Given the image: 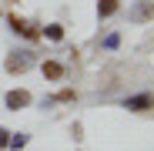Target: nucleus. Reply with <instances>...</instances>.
<instances>
[{
  "mask_svg": "<svg viewBox=\"0 0 154 151\" xmlns=\"http://www.w3.org/2000/svg\"><path fill=\"white\" fill-rule=\"evenodd\" d=\"M34 64H37V54H34V50H10L7 61H4L7 74H23V71H30Z\"/></svg>",
  "mask_w": 154,
  "mask_h": 151,
  "instance_id": "obj_1",
  "label": "nucleus"
},
{
  "mask_svg": "<svg viewBox=\"0 0 154 151\" xmlns=\"http://www.w3.org/2000/svg\"><path fill=\"white\" fill-rule=\"evenodd\" d=\"M10 30H14V34H20V37H27V40H40V24L23 20L20 14H10Z\"/></svg>",
  "mask_w": 154,
  "mask_h": 151,
  "instance_id": "obj_2",
  "label": "nucleus"
},
{
  "mask_svg": "<svg viewBox=\"0 0 154 151\" xmlns=\"http://www.w3.org/2000/svg\"><path fill=\"white\" fill-rule=\"evenodd\" d=\"M127 20H131V24H147V20H154V0H137V4L127 10Z\"/></svg>",
  "mask_w": 154,
  "mask_h": 151,
  "instance_id": "obj_3",
  "label": "nucleus"
},
{
  "mask_svg": "<svg viewBox=\"0 0 154 151\" xmlns=\"http://www.w3.org/2000/svg\"><path fill=\"white\" fill-rule=\"evenodd\" d=\"M124 108L127 111H134V114H144V111H154V94H131V97H124Z\"/></svg>",
  "mask_w": 154,
  "mask_h": 151,
  "instance_id": "obj_4",
  "label": "nucleus"
},
{
  "mask_svg": "<svg viewBox=\"0 0 154 151\" xmlns=\"http://www.w3.org/2000/svg\"><path fill=\"white\" fill-rule=\"evenodd\" d=\"M30 91H23V87H17V91H7V97H4V104L10 108V111H20V108H30Z\"/></svg>",
  "mask_w": 154,
  "mask_h": 151,
  "instance_id": "obj_5",
  "label": "nucleus"
},
{
  "mask_svg": "<svg viewBox=\"0 0 154 151\" xmlns=\"http://www.w3.org/2000/svg\"><path fill=\"white\" fill-rule=\"evenodd\" d=\"M70 101H77V91L74 87H60L57 94L44 97V108H50V104H70Z\"/></svg>",
  "mask_w": 154,
  "mask_h": 151,
  "instance_id": "obj_6",
  "label": "nucleus"
},
{
  "mask_svg": "<svg viewBox=\"0 0 154 151\" xmlns=\"http://www.w3.org/2000/svg\"><path fill=\"white\" fill-rule=\"evenodd\" d=\"M117 10H121V0H97V17H100V20L114 17Z\"/></svg>",
  "mask_w": 154,
  "mask_h": 151,
  "instance_id": "obj_7",
  "label": "nucleus"
},
{
  "mask_svg": "<svg viewBox=\"0 0 154 151\" xmlns=\"http://www.w3.org/2000/svg\"><path fill=\"white\" fill-rule=\"evenodd\" d=\"M40 71H44L47 81H60V77H64V64H57V61H44Z\"/></svg>",
  "mask_w": 154,
  "mask_h": 151,
  "instance_id": "obj_8",
  "label": "nucleus"
},
{
  "mask_svg": "<svg viewBox=\"0 0 154 151\" xmlns=\"http://www.w3.org/2000/svg\"><path fill=\"white\" fill-rule=\"evenodd\" d=\"M40 37H47V40H64V27H60V24H47V27L40 30Z\"/></svg>",
  "mask_w": 154,
  "mask_h": 151,
  "instance_id": "obj_9",
  "label": "nucleus"
},
{
  "mask_svg": "<svg viewBox=\"0 0 154 151\" xmlns=\"http://www.w3.org/2000/svg\"><path fill=\"white\" fill-rule=\"evenodd\" d=\"M27 141H30V138H27V134H23V131H17V134L10 131V144H7V148H14V151H20V148H23V144H27Z\"/></svg>",
  "mask_w": 154,
  "mask_h": 151,
  "instance_id": "obj_10",
  "label": "nucleus"
},
{
  "mask_svg": "<svg viewBox=\"0 0 154 151\" xmlns=\"http://www.w3.org/2000/svg\"><path fill=\"white\" fill-rule=\"evenodd\" d=\"M117 44H121V34H111V37H104V50H117Z\"/></svg>",
  "mask_w": 154,
  "mask_h": 151,
  "instance_id": "obj_11",
  "label": "nucleus"
},
{
  "mask_svg": "<svg viewBox=\"0 0 154 151\" xmlns=\"http://www.w3.org/2000/svg\"><path fill=\"white\" fill-rule=\"evenodd\" d=\"M7 144H10V131H7V128H0V148H7Z\"/></svg>",
  "mask_w": 154,
  "mask_h": 151,
  "instance_id": "obj_12",
  "label": "nucleus"
}]
</instances>
